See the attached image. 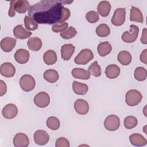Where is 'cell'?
<instances>
[{"instance_id": "7402d4cb", "label": "cell", "mask_w": 147, "mask_h": 147, "mask_svg": "<svg viewBox=\"0 0 147 147\" xmlns=\"http://www.w3.org/2000/svg\"><path fill=\"white\" fill-rule=\"evenodd\" d=\"M111 8V4L107 1H100L97 6L98 13L102 17H107L110 12Z\"/></svg>"}, {"instance_id": "ab89813d", "label": "cell", "mask_w": 147, "mask_h": 147, "mask_svg": "<svg viewBox=\"0 0 147 147\" xmlns=\"http://www.w3.org/2000/svg\"><path fill=\"white\" fill-rule=\"evenodd\" d=\"M70 145L69 141L64 137H60L56 141V147H69Z\"/></svg>"}, {"instance_id": "f546056e", "label": "cell", "mask_w": 147, "mask_h": 147, "mask_svg": "<svg viewBox=\"0 0 147 147\" xmlns=\"http://www.w3.org/2000/svg\"><path fill=\"white\" fill-rule=\"evenodd\" d=\"M96 34L100 37H105L108 36L110 33V29L106 24H101L99 25L95 29Z\"/></svg>"}, {"instance_id": "ee69618b", "label": "cell", "mask_w": 147, "mask_h": 147, "mask_svg": "<svg viewBox=\"0 0 147 147\" xmlns=\"http://www.w3.org/2000/svg\"><path fill=\"white\" fill-rule=\"evenodd\" d=\"M141 41L144 44H147V39H146V29L144 28L142 30V36L141 38Z\"/></svg>"}, {"instance_id": "30bf717a", "label": "cell", "mask_w": 147, "mask_h": 147, "mask_svg": "<svg viewBox=\"0 0 147 147\" xmlns=\"http://www.w3.org/2000/svg\"><path fill=\"white\" fill-rule=\"evenodd\" d=\"M3 117L6 119H11L16 117L18 113V109L16 105L9 103L5 105L2 111Z\"/></svg>"}, {"instance_id": "484cf974", "label": "cell", "mask_w": 147, "mask_h": 147, "mask_svg": "<svg viewBox=\"0 0 147 147\" xmlns=\"http://www.w3.org/2000/svg\"><path fill=\"white\" fill-rule=\"evenodd\" d=\"M27 45L29 49L33 51H39L42 45L41 40L37 37L30 38L27 42Z\"/></svg>"}, {"instance_id": "2e32d148", "label": "cell", "mask_w": 147, "mask_h": 147, "mask_svg": "<svg viewBox=\"0 0 147 147\" xmlns=\"http://www.w3.org/2000/svg\"><path fill=\"white\" fill-rule=\"evenodd\" d=\"M29 52L25 49H17L14 54V59L16 61L20 64L26 63L29 60Z\"/></svg>"}, {"instance_id": "e0dca14e", "label": "cell", "mask_w": 147, "mask_h": 147, "mask_svg": "<svg viewBox=\"0 0 147 147\" xmlns=\"http://www.w3.org/2000/svg\"><path fill=\"white\" fill-rule=\"evenodd\" d=\"M32 32L26 30L21 25L15 26L13 29V34L17 38L24 40L29 38L32 35Z\"/></svg>"}, {"instance_id": "5b68a950", "label": "cell", "mask_w": 147, "mask_h": 147, "mask_svg": "<svg viewBox=\"0 0 147 147\" xmlns=\"http://www.w3.org/2000/svg\"><path fill=\"white\" fill-rule=\"evenodd\" d=\"M139 28L135 25H131L129 31H126L122 34L121 38L123 41L127 43L134 42L138 35Z\"/></svg>"}, {"instance_id": "3957f363", "label": "cell", "mask_w": 147, "mask_h": 147, "mask_svg": "<svg viewBox=\"0 0 147 147\" xmlns=\"http://www.w3.org/2000/svg\"><path fill=\"white\" fill-rule=\"evenodd\" d=\"M94 58V54L90 49H82L75 57L74 61L79 65H85Z\"/></svg>"}, {"instance_id": "ba28073f", "label": "cell", "mask_w": 147, "mask_h": 147, "mask_svg": "<svg viewBox=\"0 0 147 147\" xmlns=\"http://www.w3.org/2000/svg\"><path fill=\"white\" fill-rule=\"evenodd\" d=\"M125 8H117L115 10L113 16L111 18L112 24L117 26L122 25L125 21Z\"/></svg>"}, {"instance_id": "d590c367", "label": "cell", "mask_w": 147, "mask_h": 147, "mask_svg": "<svg viewBox=\"0 0 147 147\" xmlns=\"http://www.w3.org/2000/svg\"><path fill=\"white\" fill-rule=\"evenodd\" d=\"M77 34V31L76 29L72 26H69L65 30L60 33V36L64 39H70Z\"/></svg>"}, {"instance_id": "603a6c76", "label": "cell", "mask_w": 147, "mask_h": 147, "mask_svg": "<svg viewBox=\"0 0 147 147\" xmlns=\"http://www.w3.org/2000/svg\"><path fill=\"white\" fill-rule=\"evenodd\" d=\"M56 52L53 50L49 49L43 55L44 62L48 65H53L57 61Z\"/></svg>"}, {"instance_id": "277c9868", "label": "cell", "mask_w": 147, "mask_h": 147, "mask_svg": "<svg viewBox=\"0 0 147 147\" xmlns=\"http://www.w3.org/2000/svg\"><path fill=\"white\" fill-rule=\"evenodd\" d=\"M36 85L34 78L30 75L25 74L22 76L20 80V86L21 89L26 92L33 90Z\"/></svg>"}, {"instance_id": "4fadbf2b", "label": "cell", "mask_w": 147, "mask_h": 147, "mask_svg": "<svg viewBox=\"0 0 147 147\" xmlns=\"http://www.w3.org/2000/svg\"><path fill=\"white\" fill-rule=\"evenodd\" d=\"M74 109L78 114L85 115L89 111V105L84 99H78L74 103Z\"/></svg>"}, {"instance_id": "f1b7e54d", "label": "cell", "mask_w": 147, "mask_h": 147, "mask_svg": "<svg viewBox=\"0 0 147 147\" xmlns=\"http://www.w3.org/2000/svg\"><path fill=\"white\" fill-rule=\"evenodd\" d=\"M130 20L131 21H134L140 23L143 22V15L138 8L134 6H131V8L130 9Z\"/></svg>"}, {"instance_id": "60d3db41", "label": "cell", "mask_w": 147, "mask_h": 147, "mask_svg": "<svg viewBox=\"0 0 147 147\" xmlns=\"http://www.w3.org/2000/svg\"><path fill=\"white\" fill-rule=\"evenodd\" d=\"M7 91V86L5 82L1 80H0V96H2L6 94Z\"/></svg>"}, {"instance_id": "6da1fadb", "label": "cell", "mask_w": 147, "mask_h": 147, "mask_svg": "<svg viewBox=\"0 0 147 147\" xmlns=\"http://www.w3.org/2000/svg\"><path fill=\"white\" fill-rule=\"evenodd\" d=\"M72 2L57 0L40 1L30 6L28 15L37 24H56L61 17L63 5Z\"/></svg>"}, {"instance_id": "ffe728a7", "label": "cell", "mask_w": 147, "mask_h": 147, "mask_svg": "<svg viewBox=\"0 0 147 147\" xmlns=\"http://www.w3.org/2000/svg\"><path fill=\"white\" fill-rule=\"evenodd\" d=\"M71 74L74 78L88 80L90 78V74L87 70L81 68H74L71 71Z\"/></svg>"}, {"instance_id": "f35d334b", "label": "cell", "mask_w": 147, "mask_h": 147, "mask_svg": "<svg viewBox=\"0 0 147 147\" xmlns=\"http://www.w3.org/2000/svg\"><path fill=\"white\" fill-rule=\"evenodd\" d=\"M70 15H71V12H70L69 9L63 6L62 8L61 17L58 23L62 24V23L65 22V21H67L69 18V17H70Z\"/></svg>"}, {"instance_id": "52a82bcc", "label": "cell", "mask_w": 147, "mask_h": 147, "mask_svg": "<svg viewBox=\"0 0 147 147\" xmlns=\"http://www.w3.org/2000/svg\"><path fill=\"white\" fill-rule=\"evenodd\" d=\"M34 104L38 107L44 108L47 107L50 103V97L46 92H40L37 94L33 99Z\"/></svg>"}, {"instance_id": "9a60e30c", "label": "cell", "mask_w": 147, "mask_h": 147, "mask_svg": "<svg viewBox=\"0 0 147 147\" xmlns=\"http://www.w3.org/2000/svg\"><path fill=\"white\" fill-rule=\"evenodd\" d=\"M75 47L72 44H65L61 46V58L65 61L69 60L75 52Z\"/></svg>"}, {"instance_id": "4dcf8cb0", "label": "cell", "mask_w": 147, "mask_h": 147, "mask_svg": "<svg viewBox=\"0 0 147 147\" xmlns=\"http://www.w3.org/2000/svg\"><path fill=\"white\" fill-rule=\"evenodd\" d=\"M134 78L140 82L144 81L146 79L147 71L146 69L142 67H138L135 69L134 73Z\"/></svg>"}, {"instance_id": "d6986e66", "label": "cell", "mask_w": 147, "mask_h": 147, "mask_svg": "<svg viewBox=\"0 0 147 147\" xmlns=\"http://www.w3.org/2000/svg\"><path fill=\"white\" fill-rule=\"evenodd\" d=\"M105 73L108 78L115 79L120 74V68L115 64H110L106 67Z\"/></svg>"}, {"instance_id": "83f0119b", "label": "cell", "mask_w": 147, "mask_h": 147, "mask_svg": "<svg viewBox=\"0 0 147 147\" xmlns=\"http://www.w3.org/2000/svg\"><path fill=\"white\" fill-rule=\"evenodd\" d=\"M72 90L76 94L84 95L88 91V87L86 84L74 81L72 83Z\"/></svg>"}, {"instance_id": "7a4b0ae2", "label": "cell", "mask_w": 147, "mask_h": 147, "mask_svg": "<svg viewBox=\"0 0 147 147\" xmlns=\"http://www.w3.org/2000/svg\"><path fill=\"white\" fill-rule=\"evenodd\" d=\"M142 98L141 93L135 89L129 90L125 96V102L129 106H135L138 105Z\"/></svg>"}, {"instance_id": "d6a6232c", "label": "cell", "mask_w": 147, "mask_h": 147, "mask_svg": "<svg viewBox=\"0 0 147 147\" xmlns=\"http://www.w3.org/2000/svg\"><path fill=\"white\" fill-rule=\"evenodd\" d=\"M88 71L89 72L90 75H92L95 77H99L102 74L100 67L96 61L93 62L88 67Z\"/></svg>"}, {"instance_id": "5bb4252c", "label": "cell", "mask_w": 147, "mask_h": 147, "mask_svg": "<svg viewBox=\"0 0 147 147\" xmlns=\"http://www.w3.org/2000/svg\"><path fill=\"white\" fill-rule=\"evenodd\" d=\"M17 40L16 38L6 37L2 39L1 41V48L5 52H9L15 47Z\"/></svg>"}, {"instance_id": "cb8c5ba5", "label": "cell", "mask_w": 147, "mask_h": 147, "mask_svg": "<svg viewBox=\"0 0 147 147\" xmlns=\"http://www.w3.org/2000/svg\"><path fill=\"white\" fill-rule=\"evenodd\" d=\"M43 77L46 81L51 83H53L59 80V75L57 71L55 69H49L44 72Z\"/></svg>"}, {"instance_id": "44dd1931", "label": "cell", "mask_w": 147, "mask_h": 147, "mask_svg": "<svg viewBox=\"0 0 147 147\" xmlns=\"http://www.w3.org/2000/svg\"><path fill=\"white\" fill-rule=\"evenodd\" d=\"M30 7L29 2L26 0H15L14 10L18 13H25Z\"/></svg>"}, {"instance_id": "ac0fdd59", "label": "cell", "mask_w": 147, "mask_h": 147, "mask_svg": "<svg viewBox=\"0 0 147 147\" xmlns=\"http://www.w3.org/2000/svg\"><path fill=\"white\" fill-rule=\"evenodd\" d=\"M130 143L136 146H143L146 145L147 140L141 134L138 133H133L129 136Z\"/></svg>"}, {"instance_id": "836d02e7", "label": "cell", "mask_w": 147, "mask_h": 147, "mask_svg": "<svg viewBox=\"0 0 147 147\" xmlns=\"http://www.w3.org/2000/svg\"><path fill=\"white\" fill-rule=\"evenodd\" d=\"M24 24L26 29L28 30H35L38 28V24L33 19L28 16H25Z\"/></svg>"}, {"instance_id": "8992f818", "label": "cell", "mask_w": 147, "mask_h": 147, "mask_svg": "<svg viewBox=\"0 0 147 147\" xmlns=\"http://www.w3.org/2000/svg\"><path fill=\"white\" fill-rule=\"evenodd\" d=\"M120 126V119L115 115H108L104 121V126L109 131L117 130Z\"/></svg>"}, {"instance_id": "8fae6325", "label": "cell", "mask_w": 147, "mask_h": 147, "mask_svg": "<svg viewBox=\"0 0 147 147\" xmlns=\"http://www.w3.org/2000/svg\"><path fill=\"white\" fill-rule=\"evenodd\" d=\"M13 142L15 147H26L29 144V140L25 134L18 133L14 137Z\"/></svg>"}, {"instance_id": "8d00e7d4", "label": "cell", "mask_w": 147, "mask_h": 147, "mask_svg": "<svg viewBox=\"0 0 147 147\" xmlns=\"http://www.w3.org/2000/svg\"><path fill=\"white\" fill-rule=\"evenodd\" d=\"M86 18L88 22L91 24H94L98 21L99 19V14L94 10L87 12L86 14Z\"/></svg>"}, {"instance_id": "9c48e42d", "label": "cell", "mask_w": 147, "mask_h": 147, "mask_svg": "<svg viewBox=\"0 0 147 147\" xmlns=\"http://www.w3.org/2000/svg\"><path fill=\"white\" fill-rule=\"evenodd\" d=\"M34 142L38 145L47 144L49 140V136L48 133L44 130H38L36 131L33 136Z\"/></svg>"}, {"instance_id": "74e56055", "label": "cell", "mask_w": 147, "mask_h": 147, "mask_svg": "<svg viewBox=\"0 0 147 147\" xmlns=\"http://www.w3.org/2000/svg\"><path fill=\"white\" fill-rule=\"evenodd\" d=\"M68 24L67 22H64L62 24H56L52 26V30L55 33H61L68 28Z\"/></svg>"}, {"instance_id": "b9f144b4", "label": "cell", "mask_w": 147, "mask_h": 147, "mask_svg": "<svg viewBox=\"0 0 147 147\" xmlns=\"http://www.w3.org/2000/svg\"><path fill=\"white\" fill-rule=\"evenodd\" d=\"M14 2H15V0H13L10 1V5L9 11H8V15L9 17H13L16 15L15 10H14Z\"/></svg>"}, {"instance_id": "7bdbcfd3", "label": "cell", "mask_w": 147, "mask_h": 147, "mask_svg": "<svg viewBox=\"0 0 147 147\" xmlns=\"http://www.w3.org/2000/svg\"><path fill=\"white\" fill-rule=\"evenodd\" d=\"M140 59L141 62L145 64H147V49H144L141 53Z\"/></svg>"}, {"instance_id": "e575fe53", "label": "cell", "mask_w": 147, "mask_h": 147, "mask_svg": "<svg viewBox=\"0 0 147 147\" xmlns=\"http://www.w3.org/2000/svg\"><path fill=\"white\" fill-rule=\"evenodd\" d=\"M138 123L137 119L134 116H127L124 119L123 124L126 129H131L135 127Z\"/></svg>"}, {"instance_id": "d4e9b609", "label": "cell", "mask_w": 147, "mask_h": 147, "mask_svg": "<svg viewBox=\"0 0 147 147\" xmlns=\"http://www.w3.org/2000/svg\"><path fill=\"white\" fill-rule=\"evenodd\" d=\"M132 57L130 52L126 51L119 52L117 56V60L123 65H127L131 61Z\"/></svg>"}, {"instance_id": "4316f807", "label": "cell", "mask_w": 147, "mask_h": 147, "mask_svg": "<svg viewBox=\"0 0 147 147\" xmlns=\"http://www.w3.org/2000/svg\"><path fill=\"white\" fill-rule=\"evenodd\" d=\"M112 50V47L111 44L108 41L102 42L98 44L97 47V51L98 54L102 56L105 57L109 55Z\"/></svg>"}, {"instance_id": "7c38bea8", "label": "cell", "mask_w": 147, "mask_h": 147, "mask_svg": "<svg viewBox=\"0 0 147 147\" xmlns=\"http://www.w3.org/2000/svg\"><path fill=\"white\" fill-rule=\"evenodd\" d=\"M16 73L15 67L10 62H5L1 65L0 74L6 78L13 77Z\"/></svg>"}, {"instance_id": "1f68e13d", "label": "cell", "mask_w": 147, "mask_h": 147, "mask_svg": "<svg viewBox=\"0 0 147 147\" xmlns=\"http://www.w3.org/2000/svg\"><path fill=\"white\" fill-rule=\"evenodd\" d=\"M47 126L48 128L52 130H57L60 126V122L59 119L56 117H49L46 122Z\"/></svg>"}]
</instances>
